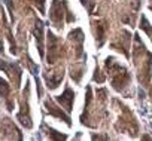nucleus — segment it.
<instances>
[{
    "mask_svg": "<svg viewBox=\"0 0 152 141\" xmlns=\"http://www.w3.org/2000/svg\"><path fill=\"white\" fill-rule=\"evenodd\" d=\"M106 67H107L109 73L112 76V85H113V88L116 91H122L124 86L130 80V74L127 73V70L122 68L119 64H116L113 58H107L106 59Z\"/></svg>",
    "mask_w": 152,
    "mask_h": 141,
    "instance_id": "obj_1",
    "label": "nucleus"
},
{
    "mask_svg": "<svg viewBox=\"0 0 152 141\" xmlns=\"http://www.w3.org/2000/svg\"><path fill=\"white\" fill-rule=\"evenodd\" d=\"M67 3L66 0H52V5H51V11H49V18L54 22L55 27L61 28L63 27V17L67 15Z\"/></svg>",
    "mask_w": 152,
    "mask_h": 141,
    "instance_id": "obj_2",
    "label": "nucleus"
},
{
    "mask_svg": "<svg viewBox=\"0 0 152 141\" xmlns=\"http://www.w3.org/2000/svg\"><path fill=\"white\" fill-rule=\"evenodd\" d=\"M60 54H61V51H60V42H58V39L51 31H48V56H46L48 64H54L58 59Z\"/></svg>",
    "mask_w": 152,
    "mask_h": 141,
    "instance_id": "obj_3",
    "label": "nucleus"
},
{
    "mask_svg": "<svg viewBox=\"0 0 152 141\" xmlns=\"http://www.w3.org/2000/svg\"><path fill=\"white\" fill-rule=\"evenodd\" d=\"M0 70L8 73V76L15 82V86L18 88L20 86V80H21V68L17 62H6V61H2L0 59Z\"/></svg>",
    "mask_w": 152,
    "mask_h": 141,
    "instance_id": "obj_4",
    "label": "nucleus"
},
{
    "mask_svg": "<svg viewBox=\"0 0 152 141\" xmlns=\"http://www.w3.org/2000/svg\"><path fill=\"white\" fill-rule=\"evenodd\" d=\"M55 100L66 108V111L67 113H70L72 111V108H73V100H75V92L70 89V88H66L64 89V92L61 94V95H58V97H55Z\"/></svg>",
    "mask_w": 152,
    "mask_h": 141,
    "instance_id": "obj_5",
    "label": "nucleus"
},
{
    "mask_svg": "<svg viewBox=\"0 0 152 141\" xmlns=\"http://www.w3.org/2000/svg\"><path fill=\"white\" fill-rule=\"evenodd\" d=\"M45 107H46V110H48V113H49L51 116H55V117L63 119V120H64V122H66L69 126L72 125L70 117H69V116H67V114H66V113H64L61 108H58V107H57V106H55V104H54L51 100H46V101H45Z\"/></svg>",
    "mask_w": 152,
    "mask_h": 141,
    "instance_id": "obj_6",
    "label": "nucleus"
},
{
    "mask_svg": "<svg viewBox=\"0 0 152 141\" xmlns=\"http://www.w3.org/2000/svg\"><path fill=\"white\" fill-rule=\"evenodd\" d=\"M33 34L36 37V45H37L39 54H40V56H43V22L40 20H36Z\"/></svg>",
    "mask_w": 152,
    "mask_h": 141,
    "instance_id": "obj_7",
    "label": "nucleus"
},
{
    "mask_svg": "<svg viewBox=\"0 0 152 141\" xmlns=\"http://www.w3.org/2000/svg\"><path fill=\"white\" fill-rule=\"evenodd\" d=\"M69 37H70L73 42L78 43V48H76V54H78V56H81V55H82V43H84V33H82V30H81V28H76V30L70 31Z\"/></svg>",
    "mask_w": 152,
    "mask_h": 141,
    "instance_id": "obj_8",
    "label": "nucleus"
},
{
    "mask_svg": "<svg viewBox=\"0 0 152 141\" xmlns=\"http://www.w3.org/2000/svg\"><path fill=\"white\" fill-rule=\"evenodd\" d=\"M17 119L21 122V125H24L27 129H30L31 126H33V123H31V119H30V114H28V108H27V104L26 106H23V110L17 114Z\"/></svg>",
    "mask_w": 152,
    "mask_h": 141,
    "instance_id": "obj_9",
    "label": "nucleus"
},
{
    "mask_svg": "<svg viewBox=\"0 0 152 141\" xmlns=\"http://www.w3.org/2000/svg\"><path fill=\"white\" fill-rule=\"evenodd\" d=\"M45 80H46V86H48L49 89H55V88L60 85V82L63 80V73H57L55 76H48V74H45Z\"/></svg>",
    "mask_w": 152,
    "mask_h": 141,
    "instance_id": "obj_10",
    "label": "nucleus"
},
{
    "mask_svg": "<svg viewBox=\"0 0 152 141\" xmlns=\"http://www.w3.org/2000/svg\"><path fill=\"white\" fill-rule=\"evenodd\" d=\"M106 28H107V25H106L104 22H99V24H97V46H102V45L104 43Z\"/></svg>",
    "mask_w": 152,
    "mask_h": 141,
    "instance_id": "obj_11",
    "label": "nucleus"
},
{
    "mask_svg": "<svg viewBox=\"0 0 152 141\" xmlns=\"http://www.w3.org/2000/svg\"><path fill=\"white\" fill-rule=\"evenodd\" d=\"M9 92H11V86L8 85V82H6L5 79L0 77V95L5 97V98H8Z\"/></svg>",
    "mask_w": 152,
    "mask_h": 141,
    "instance_id": "obj_12",
    "label": "nucleus"
},
{
    "mask_svg": "<svg viewBox=\"0 0 152 141\" xmlns=\"http://www.w3.org/2000/svg\"><path fill=\"white\" fill-rule=\"evenodd\" d=\"M140 28H142L143 31H146L148 36L151 37V40H152V27L149 25V22H148V20H146L145 17L140 18Z\"/></svg>",
    "mask_w": 152,
    "mask_h": 141,
    "instance_id": "obj_13",
    "label": "nucleus"
},
{
    "mask_svg": "<svg viewBox=\"0 0 152 141\" xmlns=\"http://www.w3.org/2000/svg\"><path fill=\"white\" fill-rule=\"evenodd\" d=\"M48 134H49V137H51L52 140H67V135L60 134V132H57V131H55V129H52V128H49V129H48Z\"/></svg>",
    "mask_w": 152,
    "mask_h": 141,
    "instance_id": "obj_14",
    "label": "nucleus"
},
{
    "mask_svg": "<svg viewBox=\"0 0 152 141\" xmlns=\"http://www.w3.org/2000/svg\"><path fill=\"white\" fill-rule=\"evenodd\" d=\"M94 80H97L99 83H103L104 82V76L100 74V68L96 67V72H94Z\"/></svg>",
    "mask_w": 152,
    "mask_h": 141,
    "instance_id": "obj_15",
    "label": "nucleus"
},
{
    "mask_svg": "<svg viewBox=\"0 0 152 141\" xmlns=\"http://www.w3.org/2000/svg\"><path fill=\"white\" fill-rule=\"evenodd\" d=\"M28 65H30V68H31V72H33V74H34V76H37V72H39V67H37V65H34V64H33V61H31L30 58H28Z\"/></svg>",
    "mask_w": 152,
    "mask_h": 141,
    "instance_id": "obj_16",
    "label": "nucleus"
},
{
    "mask_svg": "<svg viewBox=\"0 0 152 141\" xmlns=\"http://www.w3.org/2000/svg\"><path fill=\"white\" fill-rule=\"evenodd\" d=\"M36 6H37L39 11L43 14V12H45V0H36Z\"/></svg>",
    "mask_w": 152,
    "mask_h": 141,
    "instance_id": "obj_17",
    "label": "nucleus"
},
{
    "mask_svg": "<svg viewBox=\"0 0 152 141\" xmlns=\"http://www.w3.org/2000/svg\"><path fill=\"white\" fill-rule=\"evenodd\" d=\"M93 140H107V137H102V135H93Z\"/></svg>",
    "mask_w": 152,
    "mask_h": 141,
    "instance_id": "obj_18",
    "label": "nucleus"
},
{
    "mask_svg": "<svg viewBox=\"0 0 152 141\" xmlns=\"http://www.w3.org/2000/svg\"><path fill=\"white\" fill-rule=\"evenodd\" d=\"M81 3H82L84 6H88V8H90V5H88V2H87V0H81Z\"/></svg>",
    "mask_w": 152,
    "mask_h": 141,
    "instance_id": "obj_19",
    "label": "nucleus"
},
{
    "mask_svg": "<svg viewBox=\"0 0 152 141\" xmlns=\"http://www.w3.org/2000/svg\"><path fill=\"white\" fill-rule=\"evenodd\" d=\"M151 9H152V6H151Z\"/></svg>",
    "mask_w": 152,
    "mask_h": 141,
    "instance_id": "obj_20",
    "label": "nucleus"
}]
</instances>
